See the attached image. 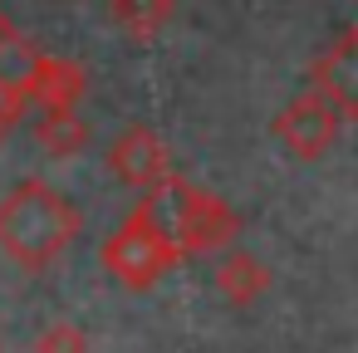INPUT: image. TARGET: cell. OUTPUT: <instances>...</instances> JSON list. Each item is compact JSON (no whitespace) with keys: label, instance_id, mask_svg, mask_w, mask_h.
Returning a JSON list of instances; mask_svg holds the SVG:
<instances>
[{"label":"cell","instance_id":"cell-1","mask_svg":"<svg viewBox=\"0 0 358 353\" xmlns=\"http://www.w3.org/2000/svg\"><path fill=\"white\" fill-rule=\"evenodd\" d=\"M79 231H84L79 206L40 177H30V182H20V187H10L0 196V250L20 270L55 265L74 245Z\"/></svg>","mask_w":358,"mask_h":353},{"label":"cell","instance_id":"cell-2","mask_svg":"<svg viewBox=\"0 0 358 353\" xmlns=\"http://www.w3.org/2000/svg\"><path fill=\"white\" fill-rule=\"evenodd\" d=\"M99 260H103V270H108L123 289H148V284H157L172 265H182L187 250H182L177 236L162 226L152 196H143V201L128 211V221L99 245Z\"/></svg>","mask_w":358,"mask_h":353},{"label":"cell","instance_id":"cell-3","mask_svg":"<svg viewBox=\"0 0 358 353\" xmlns=\"http://www.w3.org/2000/svg\"><path fill=\"white\" fill-rule=\"evenodd\" d=\"M148 196H152L162 226L177 236V245H182L187 255L226 250V245L236 240V231H241V216H236L216 192L192 187V182H182V177H167V182L152 187Z\"/></svg>","mask_w":358,"mask_h":353},{"label":"cell","instance_id":"cell-4","mask_svg":"<svg viewBox=\"0 0 358 353\" xmlns=\"http://www.w3.org/2000/svg\"><path fill=\"white\" fill-rule=\"evenodd\" d=\"M338 123H343V113L309 84L304 94H294L280 113H275V138H280V147L294 157V162H319L329 147H334V138H338Z\"/></svg>","mask_w":358,"mask_h":353},{"label":"cell","instance_id":"cell-5","mask_svg":"<svg viewBox=\"0 0 358 353\" xmlns=\"http://www.w3.org/2000/svg\"><path fill=\"white\" fill-rule=\"evenodd\" d=\"M108 172H113L118 182H128V187L152 192V187H162V182L172 177V162H167L162 138H157L148 123H133V128H123V133L113 138V147H108Z\"/></svg>","mask_w":358,"mask_h":353},{"label":"cell","instance_id":"cell-6","mask_svg":"<svg viewBox=\"0 0 358 353\" xmlns=\"http://www.w3.org/2000/svg\"><path fill=\"white\" fill-rule=\"evenodd\" d=\"M309 84H314L348 123H358V25H348V30L309 64Z\"/></svg>","mask_w":358,"mask_h":353},{"label":"cell","instance_id":"cell-7","mask_svg":"<svg viewBox=\"0 0 358 353\" xmlns=\"http://www.w3.org/2000/svg\"><path fill=\"white\" fill-rule=\"evenodd\" d=\"M25 89H30V103H40L45 113H74L89 89V74L74 59L25 55Z\"/></svg>","mask_w":358,"mask_h":353},{"label":"cell","instance_id":"cell-8","mask_svg":"<svg viewBox=\"0 0 358 353\" xmlns=\"http://www.w3.org/2000/svg\"><path fill=\"white\" fill-rule=\"evenodd\" d=\"M216 289H221V299H231V304H255L265 289H270V270L250 255V250H226L221 260H216Z\"/></svg>","mask_w":358,"mask_h":353},{"label":"cell","instance_id":"cell-9","mask_svg":"<svg viewBox=\"0 0 358 353\" xmlns=\"http://www.w3.org/2000/svg\"><path fill=\"white\" fill-rule=\"evenodd\" d=\"M177 10V0H108V25L128 40H152Z\"/></svg>","mask_w":358,"mask_h":353},{"label":"cell","instance_id":"cell-10","mask_svg":"<svg viewBox=\"0 0 358 353\" xmlns=\"http://www.w3.org/2000/svg\"><path fill=\"white\" fill-rule=\"evenodd\" d=\"M35 138H40V147L50 152V157H79L89 143H94V128L79 118V108L74 113H45L40 123H35Z\"/></svg>","mask_w":358,"mask_h":353},{"label":"cell","instance_id":"cell-11","mask_svg":"<svg viewBox=\"0 0 358 353\" xmlns=\"http://www.w3.org/2000/svg\"><path fill=\"white\" fill-rule=\"evenodd\" d=\"M35 353H89V333H84L74 319H55V324L40 329Z\"/></svg>","mask_w":358,"mask_h":353},{"label":"cell","instance_id":"cell-12","mask_svg":"<svg viewBox=\"0 0 358 353\" xmlns=\"http://www.w3.org/2000/svg\"><path fill=\"white\" fill-rule=\"evenodd\" d=\"M30 108V89H25V74H6L0 69V143L10 138V128L20 123V113Z\"/></svg>","mask_w":358,"mask_h":353},{"label":"cell","instance_id":"cell-13","mask_svg":"<svg viewBox=\"0 0 358 353\" xmlns=\"http://www.w3.org/2000/svg\"><path fill=\"white\" fill-rule=\"evenodd\" d=\"M6 50H20V35H15V25L6 15H0V55H6Z\"/></svg>","mask_w":358,"mask_h":353}]
</instances>
